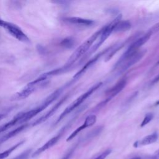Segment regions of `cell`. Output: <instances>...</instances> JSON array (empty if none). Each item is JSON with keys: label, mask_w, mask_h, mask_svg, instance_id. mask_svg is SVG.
I'll use <instances>...</instances> for the list:
<instances>
[{"label": "cell", "mask_w": 159, "mask_h": 159, "mask_svg": "<svg viewBox=\"0 0 159 159\" xmlns=\"http://www.w3.org/2000/svg\"><path fill=\"white\" fill-rule=\"evenodd\" d=\"M31 151H32V149L26 150L25 151H24L22 153H21L20 155L14 158L13 159H28Z\"/></svg>", "instance_id": "7402d4cb"}, {"label": "cell", "mask_w": 159, "mask_h": 159, "mask_svg": "<svg viewBox=\"0 0 159 159\" xmlns=\"http://www.w3.org/2000/svg\"><path fill=\"white\" fill-rule=\"evenodd\" d=\"M37 84H30L28 83L24 88H23L20 91L14 95V100H21L25 99L29 96L34 91H35Z\"/></svg>", "instance_id": "4fadbf2b"}, {"label": "cell", "mask_w": 159, "mask_h": 159, "mask_svg": "<svg viewBox=\"0 0 159 159\" xmlns=\"http://www.w3.org/2000/svg\"><path fill=\"white\" fill-rule=\"evenodd\" d=\"M0 26L5 29L12 36L18 40L25 43L29 42V37L17 25L0 19Z\"/></svg>", "instance_id": "5b68a950"}, {"label": "cell", "mask_w": 159, "mask_h": 159, "mask_svg": "<svg viewBox=\"0 0 159 159\" xmlns=\"http://www.w3.org/2000/svg\"><path fill=\"white\" fill-rule=\"evenodd\" d=\"M24 140H22L19 142L18 143H17L16 144L14 145L13 146L11 147L10 148H9L8 149L4 150V152L0 153V159H5L7 157H9L11 153L14 152L16 149H17L19 147H20L21 145H22L24 143Z\"/></svg>", "instance_id": "d6986e66"}, {"label": "cell", "mask_w": 159, "mask_h": 159, "mask_svg": "<svg viewBox=\"0 0 159 159\" xmlns=\"http://www.w3.org/2000/svg\"><path fill=\"white\" fill-rule=\"evenodd\" d=\"M109 48H108L107 49H106V50H105L104 51H103L102 52L97 54V55H95L93 58H92L91 60H89L83 66V67L80 70H79V71L74 75L73 79H78V78H79L80 76H82V75L93 65V64H94V63L98 61V60L99 58V57H100V56H101V55L104 54L105 52H107L109 50Z\"/></svg>", "instance_id": "7c38bea8"}, {"label": "cell", "mask_w": 159, "mask_h": 159, "mask_svg": "<svg viewBox=\"0 0 159 159\" xmlns=\"http://www.w3.org/2000/svg\"><path fill=\"white\" fill-rule=\"evenodd\" d=\"M121 18L122 15L119 14L112 21H111L109 24H108L107 25H105L102 28V32L99 36V39L97 42L94 43L91 48V50L89 52L90 54L96 52V50H98L100 47V46L105 42V40L109 37L111 34L113 32L115 25L118 22H119L121 20Z\"/></svg>", "instance_id": "277c9868"}, {"label": "cell", "mask_w": 159, "mask_h": 159, "mask_svg": "<svg viewBox=\"0 0 159 159\" xmlns=\"http://www.w3.org/2000/svg\"><path fill=\"white\" fill-rule=\"evenodd\" d=\"M101 32L102 29L95 32L75 50V52L71 54L64 65V66L67 70L69 69L78 60H79L82 57V55H83L86 52L88 51L96 40H97V39L99 37Z\"/></svg>", "instance_id": "6da1fadb"}, {"label": "cell", "mask_w": 159, "mask_h": 159, "mask_svg": "<svg viewBox=\"0 0 159 159\" xmlns=\"http://www.w3.org/2000/svg\"><path fill=\"white\" fill-rule=\"evenodd\" d=\"M75 148H76V146H74V147L71 148L66 153V155L62 158V159H69V158H70V157L72 155V154L73 153Z\"/></svg>", "instance_id": "d4e9b609"}, {"label": "cell", "mask_w": 159, "mask_h": 159, "mask_svg": "<svg viewBox=\"0 0 159 159\" xmlns=\"http://www.w3.org/2000/svg\"><path fill=\"white\" fill-rule=\"evenodd\" d=\"M63 20L70 24L83 25H91L94 23L93 20L84 19L79 17H66L63 18Z\"/></svg>", "instance_id": "9a60e30c"}, {"label": "cell", "mask_w": 159, "mask_h": 159, "mask_svg": "<svg viewBox=\"0 0 159 159\" xmlns=\"http://www.w3.org/2000/svg\"><path fill=\"white\" fill-rule=\"evenodd\" d=\"M151 35L148 32L142 35V37L137 39L126 50V51L123 53L121 57L119 59L116 64L115 65V67H119V66L129 57L132 55L133 54L139 51V48L145 43H146L149 39L150 38Z\"/></svg>", "instance_id": "3957f363"}, {"label": "cell", "mask_w": 159, "mask_h": 159, "mask_svg": "<svg viewBox=\"0 0 159 159\" xmlns=\"http://www.w3.org/2000/svg\"><path fill=\"white\" fill-rule=\"evenodd\" d=\"M150 159H159V149L154 153Z\"/></svg>", "instance_id": "484cf974"}, {"label": "cell", "mask_w": 159, "mask_h": 159, "mask_svg": "<svg viewBox=\"0 0 159 159\" xmlns=\"http://www.w3.org/2000/svg\"><path fill=\"white\" fill-rule=\"evenodd\" d=\"M147 50L145 49H143L142 50H139L135 53L133 54L130 57H129L128 58H127L120 66V71L124 72L125 70H127L128 68L133 66L135 63L138 62L145 54Z\"/></svg>", "instance_id": "52a82bcc"}, {"label": "cell", "mask_w": 159, "mask_h": 159, "mask_svg": "<svg viewBox=\"0 0 159 159\" xmlns=\"http://www.w3.org/2000/svg\"><path fill=\"white\" fill-rule=\"evenodd\" d=\"M75 44V40L72 37H66L62 40L60 45L66 48H71Z\"/></svg>", "instance_id": "ffe728a7"}, {"label": "cell", "mask_w": 159, "mask_h": 159, "mask_svg": "<svg viewBox=\"0 0 159 159\" xmlns=\"http://www.w3.org/2000/svg\"><path fill=\"white\" fill-rule=\"evenodd\" d=\"M131 27V24L128 20H120L118 22L114 28V31L116 32H124L129 30Z\"/></svg>", "instance_id": "ac0fdd59"}, {"label": "cell", "mask_w": 159, "mask_h": 159, "mask_svg": "<svg viewBox=\"0 0 159 159\" xmlns=\"http://www.w3.org/2000/svg\"><path fill=\"white\" fill-rule=\"evenodd\" d=\"M111 152H112V150L111 149H107V150L104 151L102 153H101L99 155H98L94 159H105L109 154H111Z\"/></svg>", "instance_id": "cb8c5ba5"}, {"label": "cell", "mask_w": 159, "mask_h": 159, "mask_svg": "<svg viewBox=\"0 0 159 159\" xmlns=\"http://www.w3.org/2000/svg\"><path fill=\"white\" fill-rule=\"evenodd\" d=\"M159 32V22L154 24L152 27H150L148 31V32L149 34H150V35H153L157 32Z\"/></svg>", "instance_id": "603a6c76"}, {"label": "cell", "mask_w": 159, "mask_h": 159, "mask_svg": "<svg viewBox=\"0 0 159 159\" xmlns=\"http://www.w3.org/2000/svg\"><path fill=\"white\" fill-rule=\"evenodd\" d=\"M157 65H159V60H158V61L157 63Z\"/></svg>", "instance_id": "4dcf8cb0"}, {"label": "cell", "mask_w": 159, "mask_h": 159, "mask_svg": "<svg viewBox=\"0 0 159 159\" xmlns=\"http://www.w3.org/2000/svg\"><path fill=\"white\" fill-rule=\"evenodd\" d=\"M96 121V116L95 115L93 114H91L89 115L88 116H87V117L85 119V120L84 122V123L80 125L79 127H78L76 129H75L66 139V142H69L70 140H71L73 138H75L77 134L80 132L81 130H83V129L91 127L92 126L93 124H95Z\"/></svg>", "instance_id": "9c48e42d"}, {"label": "cell", "mask_w": 159, "mask_h": 159, "mask_svg": "<svg viewBox=\"0 0 159 159\" xmlns=\"http://www.w3.org/2000/svg\"><path fill=\"white\" fill-rule=\"evenodd\" d=\"M67 99V96L63 97L61 99H60L57 104H55L47 113H45L43 116H41L40 118L37 119L35 121H34L32 124L33 126L39 125L43 122H45L46 120H47L49 117H50L61 106V105L65 101V100Z\"/></svg>", "instance_id": "30bf717a"}, {"label": "cell", "mask_w": 159, "mask_h": 159, "mask_svg": "<svg viewBox=\"0 0 159 159\" xmlns=\"http://www.w3.org/2000/svg\"><path fill=\"white\" fill-rule=\"evenodd\" d=\"M158 81H159V73L153 78V80L152 81V83L153 84V83H155L158 82Z\"/></svg>", "instance_id": "4316f807"}, {"label": "cell", "mask_w": 159, "mask_h": 159, "mask_svg": "<svg viewBox=\"0 0 159 159\" xmlns=\"http://www.w3.org/2000/svg\"><path fill=\"white\" fill-rule=\"evenodd\" d=\"M65 127H63V129H61V130L60 131V132L56 135L55 136H54L53 137H52V139H50L49 140H48L45 144H43L42 147H40V148H39L37 150H36L32 154V157L34 158L37 157L38 155H39L40 154H41L42 153H43V152L46 151L47 150L50 148L51 147H52L53 146H54L60 140V139L61 137L63 134L65 132Z\"/></svg>", "instance_id": "ba28073f"}, {"label": "cell", "mask_w": 159, "mask_h": 159, "mask_svg": "<svg viewBox=\"0 0 159 159\" xmlns=\"http://www.w3.org/2000/svg\"><path fill=\"white\" fill-rule=\"evenodd\" d=\"M131 159H141V158L140 157H134V158H132Z\"/></svg>", "instance_id": "f1b7e54d"}, {"label": "cell", "mask_w": 159, "mask_h": 159, "mask_svg": "<svg viewBox=\"0 0 159 159\" xmlns=\"http://www.w3.org/2000/svg\"><path fill=\"white\" fill-rule=\"evenodd\" d=\"M27 127V124H25L20 125L19 127L16 128L14 130L9 132L8 133H7L6 134H5L4 135H3L2 137H1L0 138V144L5 142L7 140H9V139H11L12 137L16 136L17 134H18L19 133L22 132L23 130H24Z\"/></svg>", "instance_id": "2e32d148"}, {"label": "cell", "mask_w": 159, "mask_h": 159, "mask_svg": "<svg viewBox=\"0 0 159 159\" xmlns=\"http://www.w3.org/2000/svg\"><path fill=\"white\" fill-rule=\"evenodd\" d=\"M158 133L157 132H154L153 133L144 137L141 140L135 142V143H134V147L137 148L140 146H145V145L153 143L155 142H157V140H158Z\"/></svg>", "instance_id": "5bb4252c"}, {"label": "cell", "mask_w": 159, "mask_h": 159, "mask_svg": "<svg viewBox=\"0 0 159 159\" xmlns=\"http://www.w3.org/2000/svg\"><path fill=\"white\" fill-rule=\"evenodd\" d=\"M127 83L125 79H122L120 81H119L113 87L110 88L109 90H107L106 92V94L107 95V99L105 100L106 102L111 100L112 98L115 97L116 95H117L125 86Z\"/></svg>", "instance_id": "8fae6325"}, {"label": "cell", "mask_w": 159, "mask_h": 159, "mask_svg": "<svg viewBox=\"0 0 159 159\" xmlns=\"http://www.w3.org/2000/svg\"><path fill=\"white\" fill-rule=\"evenodd\" d=\"M102 84V83L101 82H100V83H98L94 84L87 91H86L84 93H83L80 96H79L78 98H76L73 102H71L68 107H66L65 109V110L61 112V114L58 117V118L56 122V124H57L60 121H61L65 116H66L68 114H70L75 109H76L81 104H82L89 96H90L96 90H97L101 86Z\"/></svg>", "instance_id": "7a4b0ae2"}, {"label": "cell", "mask_w": 159, "mask_h": 159, "mask_svg": "<svg viewBox=\"0 0 159 159\" xmlns=\"http://www.w3.org/2000/svg\"><path fill=\"white\" fill-rule=\"evenodd\" d=\"M155 105H157V106H158V105H159V99L155 102Z\"/></svg>", "instance_id": "f546056e"}, {"label": "cell", "mask_w": 159, "mask_h": 159, "mask_svg": "<svg viewBox=\"0 0 159 159\" xmlns=\"http://www.w3.org/2000/svg\"><path fill=\"white\" fill-rule=\"evenodd\" d=\"M153 118V113H147L145 117L143 118L142 122L140 124V127H144L145 125H146L147 124H148Z\"/></svg>", "instance_id": "44dd1931"}, {"label": "cell", "mask_w": 159, "mask_h": 159, "mask_svg": "<svg viewBox=\"0 0 159 159\" xmlns=\"http://www.w3.org/2000/svg\"><path fill=\"white\" fill-rule=\"evenodd\" d=\"M62 91L63 88H59L57 89L56 91L53 92L50 95H49L40 106L30 110V114L32 116V117L35 116L37 114L45 109L50 104H51L55 99H57L58 98V96L60 95Z\"/></svg>", "instance_id": "8992f818"}, {"label": "cell", "mask_w": 159, "mask_h": 159, "mask_svg": "<svg viewBox=\"0 0 159 159\" xmlns=\"http://www.w3.org/2000/svg\"><path fill=\"white\" fill-rule=\"evenodd\" d=\"M4 116H5V114H0V120H1L2 119H3V118L4 117Z\"/></svg>", "instance_id": "83f0119b"}, {"label": "cell", "mask_w": 159, "mask_h": 159, "mask_svg": "<svg viewBox=\"0 0 159 159\" xmlns=\"http://www.w3.org/2000/svg\"><path fill=\"white\" fill-rule=\"evenodd\" d=\"M22 114H23V112H20V113L17 114L12 120H11L10 121H9V122L5 123L4 124L2 125L1 126H0V134L4 132L6 130L13 127L16 124L19 123V121L20 120V119L22 118Z\"/></svg>", "instance_id": "e0dca14e"}]
</instances>
